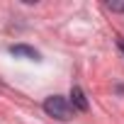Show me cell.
Returning <instances> with one entry per match:
<instances>
[{"instance_id":"obj_3","label":"cell","mask_w":124,"mask_h":124,"mask_svg":"<svg viewBox=\"0 0 124 124\" xmlns=\"http://www.w3.org/2000/svg\"><path fill=\"white\" fill-rule=\"evenodd\" d=\"M10 54H12V56H24V58L39 61V51L32 49V46H27V44H15V46H10Z\"/></svg>"},{"instance_id":"obj_5","label":"cell","mask_w":124,"mask_h":124,"mask_svg":"<svg viewBox=\"0 0 124 124\" xmlns=\"http://www.w3.org/2000/svg\"><path fill=\"white\" fill-rule=\"evenodd\" d=\"M119 49H122V51H124V39H119Z\"/></svg>"},{"instance_id":"obj_1","label":"cell","mask_w":124,"mask_h":124,"mask_svg":"<svg viewBox=\"0 0 124 124\" xmlns=\"http://www.w3.org/2000/svg\"><path fill=\"white\" fill-rule=\"evenodd\" d=\"M44 112H46L49 117L58 119V122H68V119L73 117V107H71V102H68L66 97H61V95H51V97H46V100H44Z\"/></svg>"},{"instance_id":"obj_2","label":"cell","mask_w":124,"mask_h":124,"mask_svg":"<svg viewBox=\"0 0 124 124\" xmlns=\"http://www.w3.org/2000/svg\"><path fill=\"white\" fill-rule=\"evenodd\" d=\"M71 107H73V112L78 109V112H88V97H85V93L78 88V85H73L71 88Z\"/></svg>"},{"instance_id":"obj_4","label":"cell","mask_w":124,"mask_h":124,"mask_svg":"<svg viewBox=\"0 0 124 124\" xmlns=\"http://www.w3.org/2000/svg\"><path fill=\"white\" fill-rule=\"evenodd\" d=\"M107 8L114 12H124V3H107Z\"/></svg>"}]
</instances>
